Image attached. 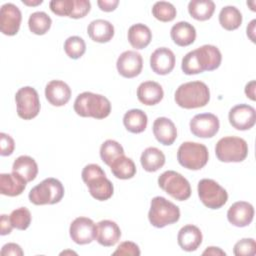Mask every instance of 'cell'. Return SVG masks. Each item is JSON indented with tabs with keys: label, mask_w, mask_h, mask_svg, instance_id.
Wrapping results in <instances>:
<instances>
[{
	"label": "cell",
	"mask_w": 256,
	"mask_h": 256,
	"mask_svg": "<svg viewBox=\"0 0 256 256\" xmlns=\"http://www.w3.org/2000/svg\"><path fill=\"white\" fill-rule=\"evenodd\" d=\"M254 4H255V1H252V2H247V5H252L251 6V10L252 11H255L256 9H255V6H254Z\"/></svg>",
	"instance_id": "51"
},
{
	"label": "cell",
	"mask_w": 256,
	"mask_h": 256,
	"mask_svg": "<svg viewBox=\"0 0 256 256\" xmlns=\"http://www.w3.org/2000/svg\"><path fill=\"white\" fill-rule=\"evenodd\" d=\"M233 253L236 256H253L256 254V243L253 238H244L235 243Z\"/></svg>",
	"instance_id": "39"
},
{
	"label": "cell",
	"mask_w": 256,
	"mask_h": 256,
	"mask_svg": "<svg viewBox=\"0 0 256 256\" xmlns=\"http://www.w3.org/2000/svg\"><path fill=\"white\" fill-rule=\"evenodd\" d=\"M127 36L130 45L135 49H144L152 40V32L150 28L142 23L130 26Z\"/></svg>",
	"instance_id": "27"
},
{
	"label": "cell",
	"mask_w": 256,
	"mask_h": 256,
	"mask_svg": "<svg viewBox=\"0 0 256 256\" xmlns=\"http://www.w3.org/2000/svg\"><path fill=\"white\" fill-rule=\"evenodd\" d=\"M164 96L162 86L155 81L142 82L137 88L138 100L147 106L156 105L159 103Z\"/></svg>",
	"instance_id": "23"
},
{
	"label": "cell",
	"mask_w": 256,
	"mask_h": 256,
	"mask_svg": "<svg viewBox=\"0 0 256 256\" xmlns=\"http://www.w3.org/2000/svg\"><path fill=\"white\" fill-rule=\"evenodd\" d=\"M215 154L221 162H242L248 155V145L243 138L226 136L216 143Z\"/></svg>",
	"instance_id": "8"
},
{
	"label": "cell",
	"mask_w": 256,
	"mask_h": 256,
	"mask_svg": "<svg viewBox=\"0 0 256 256\" xmlns=\"http://www.w3.org/2000/svg\"><path fill=\"white\" fill-rule=\"evenodd\" d=\"M116 67L118 73L125 78H134L138 76L143 67L142 56L133 50H127L120 54L117 59Z\"/></svg>",
	"instance_id": "16"
},
{
	"label": "cell",
	"mask_w": 256,
	"mask_h": 256,
	"mask_svg": "<svg viewBox=\"0 0 256 256\" xmlns=\"http://www.w3.org/2000/svg\"><path fill=\"white\" fill-rule=\"evenodd\" d=\"M69 234L76 244H89L96 239L97 225L90 218L77 217L70 224Z\"/></svg>",
	"instance_id": "12"
},
{
	"label": "cell",
	"mask_w": 256,
	"mask_h": 256,
	"mask_svg": "<svg viewBox=\"0 0 256 256\" xmlns=\"http://www.w3.org/2000/svg\"><path fill=\"white\" fill-rule=\"evenodd\" d=\"M14 148H15V142L13 138L10 135L1 132L0 133V155L9 156L13 153Z\"/></svg>",
	"instance_id": "43"
},
{
	"label": "cell",
	"mask_w": 256,
	"mask_h": 256,
	"mask_svg": "<svg viewBox=\"0 0 256 256\" xmlns=\"http://www.w3.org/2000/svg\"><path fill=\"white\" fill-rule=\"evenodd\" d=\"M191 133L200 138H212L215 136L220 127L219 119L212 113H201L195 115L190 120Z\"/></svg>",
	"instance_id": "13"
},
{
	"label": "cell",
	"mask_w": 256,
	"mask_h": 256,
	"mask_svg": "<svg viewBox=\"0 0 256 256\" xmlns=\"http://www.w3.org/2000/svg\"><path fill=\"white\" fill-rule=\"evenodd\" d=\"M170 36L176 45L181 47L189 46L196 39V29L189 22L180 21L172 26Z\"/></svg>",
	"instance_id": "25"
},
{
	"label": "cell",
	"mask_w": 256,
	"mask_h": 256,
	"mask_svg": "<svg viewBox=\"0 0 256 256\" xmlns=\"http://www.w3.org/2000/svg\"><path fill=\"white\" fill-rule=\"evenodd\" d=\"M64 187L56 178H46L29 192V200L34 205H53L62 200Z\"/></svg>",
	"instance_id": "6"
},
{
	"label": "cell",
	"mask_w": 256,
	"mask_h": 256,
	"mask_svg": "<svg viewBox=\"0 0 256 256\" xmlns=\"http://www.w3.org/2000/svg\"><path fill=\"white\" fill-rule=\"evenodd\" d=\"M141 254L138 245L131 241H124L120 243L117 249L113 252V255H129V256H139Z\"/></svg>",
	"instance_id": "41"
},
{
	"label": "cell",
	"mask_w": 256,
	"mask_h": 256,
	"mask_svg": "<svg viewBox=\"0 0 256 256\" xmlns=\"http://www.w3.org/2000/svg\"><path fill=\"white\" fill-rule=\"evenodd\" d=\"M82 180L87 185L90 195L99 201H105L112 197L114 187L106 177L104 170L97 164L86 165L81 173Z\"/></svg>",
	"instance_id": "4"
},
{
	"label": "cell",
	"mask_w": 256,
	"mask_h": 256,
	"mask_svg": "<svg viewBox=\"0 0 256 256\" xmlns=\"http://www.w3.org/2000/svg\"><path fill=\"white\" fill-rule=\"evenodd\" d=\"M0 254L2 256H22L24 254V252L18 244L7 243L2 247Z\"/></svg>",
	"instance_id": "44"
},
{
	"label": "cell",
	"mask_w": 256,
	"mask_h": 256,
	"mask_svg": "<svg viewBox=\"0 0 256 256\" xmlns=\"http://www.w3.org/2000/svg\"><path fill=\"white\" fill-rule=\"evenodd\" d=\"M215 11V3L211 0H192L188 3V12L198 21L210 19Z\"/></svg>",
	"instance_id": "31"
},
{
	"label": "cell",
	"mask_w": 256,
	"mask_h": 256,
	"mask_svg": "<svg viewBox=\"0 0 256 256\" xmlns=\"http://www.w3.org/2000/svg\"><path fill=\"white\" fill-rule=\"evenodd\" d=\"M97 4L100 10L104 12H111L116 9V7L119 4V1L118 0H98Z\"/></svg>",
	"instance_id": "46"
},
{
	"label": "cell",
	"mask_w": 256,
	"mask_h": 256,
	"mask_svg": "<svg viewBox=\"0 0 256 256\" xmlns=\"http://www.w3.org/2000/svg\"><path fill=\"white\" fill-rule=\"evenodd\" d=\"M197 190L200 201L210 209H219L228 200L227 191L213 179H201L198 182Z\"/></svg>",
	"instance_id": "10"
},
{
	"label": "cell",
	"mask_w": 256,
	"mask_h": 256,
	"mask_svg": "<svg viewBox=\"0 0 256 256\" xmlns=\"http://www.w3.org/2000/svg\"><path fill=\"white\" fill-rule=\"evenodd\" d=\"M153 134L162 145L169 146L177 138V129L172 120L167 117H158L153 123Z\"/></svg>",
	"instance_id": "20"
},
{
	"label": "cell",
	"mask_w": 256,
	"mask_h": 256,
	"mask_svg": "<svg viewBox=\"0 0 256 256\" xmlns=\"http://www.w3.org/2000/svg\"><path fill=\"white\" fill-rule=\"evenodd\" d=\"M219 23L225 30H235L242 23V14L235 6H225L219 13Z\"/></svg>",
	"instance_id": "33"
},
{
	"label": "cell",
	"mask_w": 256,
	"mask_h": 256,
	"mask_svg": "<svg viewBox=\"0 0 256 256\" xmlns=\"http://www.w3.org/2000/svg\"><path fill=\"white\" fill-rule=\"evenodd\" d=\"M64 51L69 58L78 59L86 51L85 41L79 36H70L64 42Z\"/></svg>",
	"instance_id": "37"
},
{
	"label": "cell",
	"mask_w": 256,
	"mask_h": 256,
	"mask_svg": "<svg viewBox=\"0 0 256 256\" xmlns=\"http://www.w3.org/2000/svg\"><path fill=\"white\" fill-rule=\"evenodd\" d=\"M11 224L18 230H26L31 224V213L26 207H19L9 215Z\"/></svg>",
	"instance_id": "38"
},
{
	"label": "cell",
	"mask_w": 256,
	"mask_h": 256,
	"mask_svg": "<svg viewBox=\"0 0 256 256\" xmlns=\"http://www.w3.org/2000/svg\"><path fill=\"white\" fill-rule=\"evenodd\" d=\"M45 97L51 105L60 107L70 100L71 89L64 81L52 80L45 87Z\"/></svg>",
	"instance_id": "19"
},
{
	"label": "cell",
	"mask_w": 256,
	"mask_h": 256,
	"mask_svg": "<svg viewBox=\"0 0 256 256\" xmlns=\"http://www.w3.org/2000/svg\"><path fill=\"white\" fill-rule=\"evenodd\" d=\"M43 0H36V1H30V0H22V3L28 6H37L39 4H42Z\"/></svg>",
	"instance_id": "50"
},
{
	"label": "cell",
	"mask_w": 256,
	"mask_h": 256,
	"mask_svg": "<svg viewBox=\"0 0 256 256\" xmlns=\"http://www.w3.org/2000/svg\"><path fill=\"white\" fill-rule=\"evenodd\" d=\"M159 187L178 201H185L191 196L189 181L180 173L168 170L158 177Z\"/></svg>",
	"instance_id": "9"
},
{
	"label": "cell",
	"mask_w": 256,
	"mask_h": 256,
	"mask_svg": "<svg viewBox=\"0 0 256 256\" xmlns=\"http://www.w3.org/2000/svg\"><path fill=\"white\" fill-rule=\"evenodd\" d=\"M180 218V209L177 205L162 196L152 198L148 219L152 226L163 228L167 225L176 223Z\"/></svg>",
	"instance_id": "5"
},
{
	"label": "cell",
	"mask_w": 256,
	"mask_h": 256,
	"mask_svg": "<svg viewBox=\"0 0 256 256\" xmlns=\"http://www.w3.org/2000/svg\"><path fill=\"white\" fill-rule=\"evenodd\" d=\"M22 20L20 9L13 3H5L0 9V30L4 35L13 36L19 31Z\"/></svg>",
	"instance_id": "15"
},
{
	"label": "cell",
	"mask_w": 256,
	"mask_h": 256,
	"mask_svg": "<svg viewBox=\"0 0 256 256\" xmlns=\"http://www.w3.org/2000/svg\"><path fill=\"white\" fill-rule=\"evenodd\" d=\"M49 7L58 16L70 17L74 8V0H52L49 3Z\"/></svg>",
	"instance_id": "40"
},
{
	"label": "cell",
	"mask_w": 256,
	"mask_h": 256,
	"mask_svg": "<svg viewBox=\"0 0 256 256\" xmlns=\"http://www.w3.org/2000/svg\"><path fill=\"white\" fill-rule=\"evenodd\" d=\"M222 61L220 50L210 44H205L188 52L182 59L181 69L186 75L199 74L217 69Z\"/></svg>",
	"instance_id": "1"
},
{
	"label": "cell",
	"mask_w": 256,
	"mask_h": 256,
	"mask_svg": "<svg viewBox=\"0 0 256 256\" xmlns=\"http://www.w3.org/2000/svg\"><path fill=\"white\" fill-rule=\"evenodd\" d=\"M121 237L119 226L111 220H102L97 223V242L105 247L114 246Z\"/></svg>",
	"instance_id": "22"
},
{
	"label": "cell",
	"mask_w": 256,
	"mask_h": 256,
	"mask_svg": "<svg viewBox=\"0 0 256 256\" xmlns=\"http://www.w3.org/2000/svg\"><path fill=\"white\" fill-rule=\"evenodd\" d=\"M148 123L147 115L141 109H131L123 116V124L125 128L134 134L142 133Z\"/></svg>",
	"instance_id": "29"
},
{
	"label": "cell",
	"mask_w": 256,
	"mask_h": 256,
	"mask_svg": "<svg viewBox=\"0 0 256 256\" xmlns=\"http://www.w3.org/2000/svg\"><path fill=\"white\" fill-rule=\"evenodd\" d=\"M12 172L19 174L27 182L33 181L38 174V165L36 161L27 155L19 156L12 165Z\"/></svg>",
	"instance_id": "28"
},
{
	"label": "cell",
	"mask_w": 256,
	"mask_h": 256,
	"mask_svg": "<svg viewBox=\"0 0 256 256\" xmlns=\"http://www.w3.org/2000/svg\"><path fill=\"white\" fill-rule=\"evenodd\" d=\"M17 114L24 120L35 118L40 112V100L38 92L31 86L20 88L15 94Z\"/></svg>",
	"instance_id": "11"
},
{
	"label": "cell",
	"mask_w": 256,
	"mask_h": 256,
	"mask_svg": "<svg viewBox=\"0 0 256 256\" xmlns=\"http://www.w3.org/2000/svg\"><path fill=\"white\" fill-rule=\"evenodd\" d=\"M175 55L167 47L157 48L150 56V67L158 75H167L175 67Z\"/></svg>",
	"instance_id": "17"
},
{
	"label": "cell",
	"mask_w": 256,
	"mask_h": 256,
	"mask_svg": "<svg viewBox=\"0 0 256 256\" xmlns=\"http://www.w3.org/2000/svg\"><path fill=\"white\" fill-rule=\"evenodd\" d=\"M176 104L184 109L204 107L210 100V90L202 81H190L181 84L175 91Z\"/></svg>",
	"instance_id": "2"
},
{
	"label": "cell",
	"mask_w": 256,
	"mask_h": 256,
	"mask_svg": "<svg viewBox=\"0 0 256 256\" xmlns=\"http://www.w3.org/2000/svg\"><path fill=\"white\" fill-rule=\"evenodd\" d=\"M153 16L161 22H170L176 17L177 11L175 6L166 1H158L152 7Z\"/></svg>",
	"instance_id": "36"
},
{
	"label": "cell",
	"mask_w": 256,
	"mask_h": 256,
	"mask_svg": "<svg viewBox=\"0 0 256 256\" xmlns=\"http://www.w3.org/2000/svg\"><path fill=\"white\" fill-rule=\"evenodd\" d=\"M255 88H256V82L255 80H251L246 84L244 89L246 96L250 98L252 101H255Z\"/></svg>",
	"instance_id": "47"
},
{
	"label": "cell",
	"mask_w": 256,
	"mask_h": 256,
	"mask_svg": "<svg viewBox=\"0 0 256 256\" xmlns=\"http://www.w3.org/2000/svg\"><path fill=\"white\" fill-rule=\"evenodd\" d=\"M255 24L256 20L253 19L247 26V36L250 38L252 42H255Z\"/></svg>",
	"instance_id": "49"
},
{
	"label": "cell",
	"mask_w": 256,
	"mask_h": 256,
	"mask_svg": "<svg viewBox=\"0 0 256 256\" xmlns=\"http://www.w3.org/2000/svg\"><path fill=\"white\" fill-rule=\"evenodd\" d=\"M89 37L98 43L109 42L114 36V26L107 20L96 19L89 23L87 27Z\"/></svg>",
	"instance_id": "26"
},
{
	"label": "cell",
	"mask_w": 256,
	"mask_h": 256,
	"mask_svg": "<svg viewBox=\"0 0 256 256\" xmlns=\"http://www.w3.org/2000/svg\"><path fill=\"white\" fill-rule=\"evenodd\" d=\"M140 162L145 171L156 172L165 164V155L156 147H148L142 152Z\"/></svg>",
	"instance_id": "30"
},
{
	"label": "cell",
	"mask_w": 256,
	"mask_h": 256,
	"mask_svg": "<svg viewBox=\"0 0 256 256\" xmlns=\"http://www.w3.org/2000/svg\"><path fill=\"white\" fill-rule=\"evenodd\" d=\"M26 183L27 181L15 172L0 174V192L2 195L10 197L20 195L25 190Z\"/></svg>",
	"instance_id": "24"
},
{
	"label": "cell",
	"mask_w": 256,
	"mask_h": 256,
	"mask_svg": "<svg viewBox=\"0 0 256 256\" xmlns=\"http://www.w3.org/2000/svg\"><path fill=\"white\" fill-rule=\"evenodd\" d=\"M202 255H224L225 256L226 253L219 247L211 246V247H208L206 250H204Z\"/></svg>",
	"instance_id": "48"
},
{
	"label": "cell",
	"mask_w": 256,
	"mask_h": 256,
	"mask_svg": "<svg viewBox=\"0 0 256 256\" xmlns=\"http://www.w3.org/2000/svg\"><path fill=\"white\" fill-rule=\"evenodd\" d=\"M73 107L77 115L95 119H104L111 112V103L108 98L88 91L80 93L76 97Z\"/></svg>",
	"instance_id": "3"
},
{
	"label": "cell",
	"mask_w": 256,
	"mask_h": 256,
	"mask_svg": "<svg viewBox=\"0 0 256 256\" xmlns=\"http://www.w3.org/2000/svg\"><path fill=\"white\" fill-rule=\"evenodd\" d=\"M91 10V3L88 0H74V8L70 15L73 19L85 17Z\"/></svg>",
	"instance_id": "42"
},
{
	"label": "cell",
	"mask_w": 256,
	"mask_h": 256,
	"mask_svg": "<svg viewBox=\"0 0 256 256\" xmlns=\"http://www.w3.org/2000/svg\"><path fill=\"white\" fill-rule=\"evenodd\" d=\"M209 158L207 147L198 142H183L177 151V160L181 166L189 170H200Z\"/></svg>",
	"instance_id": "7"
},
{
	"label": "cell",
	"mask_w": 256,
	"mask_h": 256,
	"mask_svg": "<svg viewBox=\"0 0 256 256\" xmlns=\"http://www.w3.org/2000/svg\"><path fill=\"white\" fill-rule=\"evenodd\" d=\"M110 169L112 174L122 180L131 179L136 174V166L131 158L122 155L115 159L112 164L110 165Z\"/></svg>",
	"instance_id": "32"
},
{
	"label": "cell",
	"mask_w": 256,
	"mask_h": 256,
	"mask_svg": "<svg viewBox=\"0 0 256 256\" xmlns=\"http://www.w3.org/2000/svg\"><path fill=\"white\" fill-rule=\"evenodd\" d=\"M0 234L2 236L4 235H7V234H10L12 232V229L14 228L11 224V221H10V218L9 216L5 215V214H2L1 215V219H0Z\"/></svg>",
	"instance_id": "45"
},
{
	"label": "cell",
	"mask_w": 256,
	"mask_h": 256,
	"mask_svg": "<svg viewBox=\"0 0 256 256\" xmlns=\"http://www.w3.org/2000/svg\"><path fill=\"white\" fill-rule=\"evenodd\" d=\"M66 253H72V254H76V253H75V252H73V251H64V252H62V253H61V255H62V254H66Z\"/></svg>",
	"instance_id": "52"
},
{
	"label": "cell",
	"mask_w": 256,
	"mask_h": 256,
	"mask_svg": "<svg viewBox=\"0 0 256 256\" xmlns=\"http://www.w3.org/2000/svg\"><path fill=\"white\" fill-rule=\"evenodd\" d=\"M254 218V208L252 204L246 201H237L233 203L227 211L228 221L236 227L248 226Z\"/></svg>",
	"instance_id": "18"
},
{
	"label": "cell",
	"mask_w": 256,
	"mask_h": 256,
	"mask_svg": "<svg viewBox=\"0 0 256 256\" xmlns=\"http://www.w3.org/2000/svg\"><path fill=\"white\" fill-rule=\"evenodd\" d=\"M202 232L201 230L192 224L183 226L177 235V242L180 248L187 252L197 250L202 243Z\"/></svg>",
	"instance_id": "21"
},
{
	"label": "cell",
	"mask_w": 256,
	"mask_h": 256,
	"mask_svg": "<svg viewBox=\"0 0 256 256\" xmlns=\"http://www.w3.org/2000/svg\"><path fill=\"white\" fill-rule=\"evenodd\" d=\"M228 119L235 129L241 131L249 130L256 123V111L248 104H238L230 109Z\"/></svg>",
	"instance_id": "14"
},
{
	"label": "cell",
	"mask_w": 256,
	"mask_h": 256,
	"mask_svg": "<svg viewBox=\"0 0 256 256\" xmlns=\"http://www.w3.org/2000/svg\"><path fill=\"white\" fill-rule=\"evenodd\" d=\"M124 155V149L120 143L115 140L108 139L102 143L100 147V157L101 160L108 166L118 157Z\"/></svg>",
	"instance_id": "35"
},
{
	"label": "cell",
	"mask_w": 256,
	"mask_h": 256,
	"mask_svg": "<svg viewBox=\"0 0 256 256\" xmlns=\"http://www.w3.org/2000/svg\"><path fill=\"white\" fill-rule=\"evenodd\" d=\"M52 24L50 16L43 11H36L29 16L28 27L33 34L44 35L46 34Z\"/></svg>",
	"instance_id": "34"
}]
</instances>
